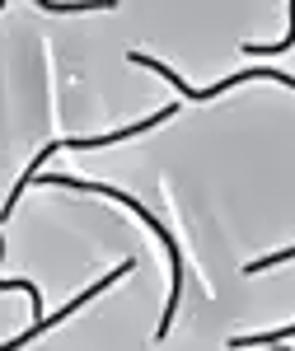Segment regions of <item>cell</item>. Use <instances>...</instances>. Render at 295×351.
Masks as SVG:
<instances>
[{
    "instance_id": "obj_3",
    "label": "cell",
    "mask_w": 295,
    "mask_h": 351,
    "mask_svg": "<svg viewBox=\"0 0 295 351\" xmlns=\"http://www.w3.org/2000/svg\"><path fill=\"white\" fill-rule=\"evenodd\" d=\"M132 267H136L132 258H122V267H117V271H108L104 281H94V286H89V291H84V295H75V300H71V304H66V309H56V314H47V319H43V324H33V328H28V332H19V337H10V342H5V347H0V351H19V347H24V342H33V337H38V332H47V328H56V324H61V319H71V314H75V309H80L84 300H94V295H99V291H108V286H113V281H122V276H127V271H132Z\"/></svg>"
},
{
    "instance_id": "obj_2",
    "label": "cell",
    "mask_w": 295,
    "mask_h": 351,
    "mask_svg": "<svg viewBox=\"0 0 295 351\" xmlns=\"http://www.w3.org/2000/svg\"><path fill=\"white\" fill-rule=\"evenodd\" d=\"M132 61L136 66H145V71H160L169 84H178L183 89V99H215V94H225V89H235V84H244V80H281V84H291L295 89V75H286V71H235L230 80H220V84H206V89H192L178 71H169V66H160V61H150V56H141V52H132Z\"/></svg>"
},
{
    "instance_id": "obj_4",
    "label": "cell",
    "mask_w": 295,
    "mask_h": 351,
    "mask_svg": "<svg viewBox=\"0 0 295 351\" xmlns=\"http://www.w3.org/2000/svg\"><path fill=\"white\" fill-rule=\"evenodd\" d=\"M295 328H281V332H244V337H230V347L244 351V347H253V342H281V337H291Z\"/></svg>"
},
{
    "instance_id": "obj_1",
    "label": "cell",
    "mask_w": 295,
    "mask_h": 351,
    "mask_svg": "<svg viewBox=\"0 0 295 351\" xmlns=\"http://www.w3.org/2000/svg\"><path fill=\"white\" fill-rule=\"evenodd\" d=\"M52 183H61V188H84V192H104V197H117L122 206H132L136 216H141L145 225H150V230H155V234H160V243L169 248V263H174V295H169V309H164V319H160V332H155V337H169V324H174V309H178V291H183V258H178V243H174V234H169V230H164V225H160L155 216H150V211H145L141 202H132L127 192L108 188V183H80V178H66V173H52Z\"/></svg>"
},
{
    "instance_id": "obj_5",
    "label": "cell",
    "mask_w": 295,
    "mask_h": 351,
    "mask_svg": "<svg viewBox=\"0 0 295 351\" xmlns=\"http://www.w3.org/2000/svg\"><path fill=\"white\" fill-rule=\"evenodd\" d=\"M286 47H295V5H291V33L276 43V47H263V43H248L244 52H253V56H276V52H286Z\"/></svg>"
}]
</instances>
